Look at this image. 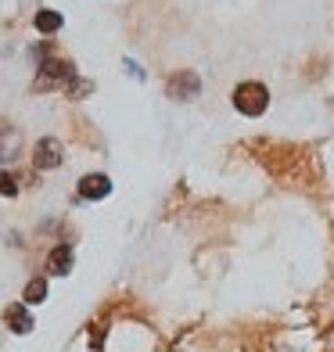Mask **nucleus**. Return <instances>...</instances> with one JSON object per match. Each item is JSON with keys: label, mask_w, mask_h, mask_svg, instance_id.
I'll list each match as a JSON object with an SVG mask.
<instances>
[{"label": "nucleus", "mask_w": 334, "mask_h": 352, "mask_svg": "<svg viewBox=\"0 0 334 352\" xmlns=\"http://www.w3.org/2000/svg\"><path fill=\"white\" fill-rule=\"evenodd\" d=\"M0 320H4V327L11 334H29L36 324H33V313H29L25 302H11V306H4V313H0Z\"/></svg>", "instance_id": "6"}, {"label": "nucleus", "mask_w": 334, "mask_h": 352, "mask_svg": "<svg viewBox=\"0 0 334 352\" xmlns=\"http://www.w3.org/2000/svg\"><path fill=\"white\" fill-rule=\"evenodd\" d=\"M76 195L83 198V201H104L111 195V176L104 173H87L83 180L76 184Z\"/></svg>", "instance_id": "5"}, {"label": "nucleus", "mask_w": 334, "mask_h": 352, "mask_svg": "<svg viewBox=\"0 0 334 352\" xmlns=\"http://www.w3.org/2000/svg\"><path fill=\"white\" fill-rule=\"evenodd\" d=\"M72 263H76L72 245H54L51 255H47V274H51V277H69L72 274Z\"/></svg>", "instance_id": "8"}, {"label": "nucleus", "mask_w": 334, "mask_h": 352, "mask_svg": "<svg viewBox=\"0 0 334 352\" xmlns=\"http://www.w3.org/2000/svg\"><path fill=\"white\" fill-rule=\"evenodd\" d=\"M61 162H65V148H61V140H54V137L36 140V148H33V169L36 173H51Z\"/></svg>", "instance_id": "4"}, {"label": "nucleus", "mask_w": 334, "mask_h": 352, "mask_svg": "<svg viewBox=\"0 0 334 352\" xmlns=\"http://www.w3.org/2000/svg\"><path fill=\"white\" fill-rule=\"evenodd\" d=\"M33 25H36V33H40V36H54L58 29L65 25V19H61V11H51V8H43V11H36Z\"/></svg>", "instance_id": "9"}, {"label": "nucleus", "mask_w": 334, "mask_h": 352, "mask_svg": "<svg viewBox=\"0 0 334 352\" xmlns=\"http://www.w3.org/2000/svg\"><path fill=\"white\" fill-rule=\"evenodd\" d=\"M166 94L172 101H194L198 94H201V79L198 72H190V69H180V72H172L166 79Z\"/></svg>", "instance_id": "3"}, {"label": "nucleus", "mask_w": 334, "mask_h": 352, "mask_svg": "<svg viewBox=\"0 0 334 352\" xmlns=\"http://www.w3.org/2000/svg\"><path fill=\"white\" fill-rule=\"evenodd\" d=\"M47 298V280L43 277H33L25 284V292H22V302L25 306H40V302Z\"/></svg>", "instance_id": "10"}, {"label": "nucleus", "mask_w": 334, "mask_h": 352, "mask_svg": "<svg viewBox=\"0 0 334 352\" xmlns=\"http://www.w3.org/2000/svg\"><path fill=\"white\" fill-rule=\"evenodd\" d=\"M234 108L241 111V116H248V119H259L263 111L269 108V90L263 83H256V79L237 83L234 87Z\"/></svg>", "instance_id": "2"}, {"label": "nucleus", "mask_w": 334, "mask_h": 352, "mask_svg": "<svg viewBox=\"0 0 334 352\" xmlns=\"http://www.w3.org/2000/svg\"><path fill=\"white\" fill-rule=\"evenodd\" d=\"M0 195H4V198H14V195H19V180H14L11 173H0Z\"/></svg>", "instance_id": "11"}, {"label": "nucleus", "mask_w": 334, "mask_h": 352, "mask_svg": "<svg viewBox=\"0 0 334 352\" xmlns=\"http://www.w3.org/2000/svg\"><path fill=\"white\" fill-rule=\"evenodd\" d=\"M72 79H76L72 61H65V58H47V61H40V72H36V79H33V94L69 90Z\"/></svg>", "instance_id": "1"}, {"label": "nucleus", "mask_w": 334, "mask_h": 352, "mask_svg": "<svg viewBox=\"0 0 334 352\" xmlns=\"http://www.w3.org/2000/svg\"><path fill=\"white\" fill-rule=\"evenodd\" d=\"M22 155V130L0 119V162H14Z\"/></svg>", "instance_id": "7"}]
</instances>
